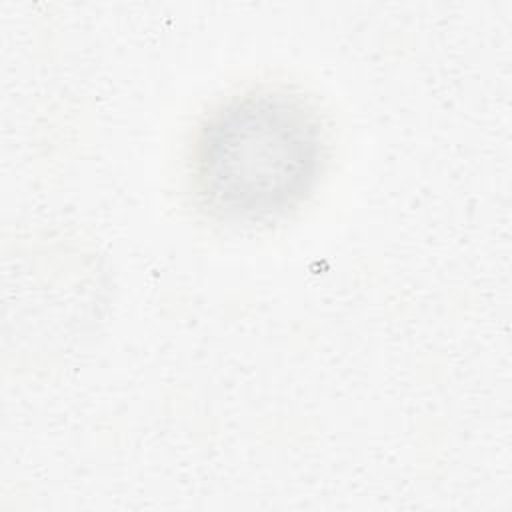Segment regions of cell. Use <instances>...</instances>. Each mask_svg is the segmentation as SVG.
I'll return each instance as SVG.
<instances>
[{"label": "cell", "mask_w": 512, "mask_h": 512, "mask_svg": "<svg viewBox=\"0 0 512 512\" xmlns=\"http://www.w3.org/2000/svg\"><path fill=\"white\" fill-rule=\"evenodd\" d=\"M330 154L318 106L288 86H254L216 104L190 156L198 206L226 224H266L300 208Z\"/></svg>", "instance_id": "6da1fadb"}]
</instances>
